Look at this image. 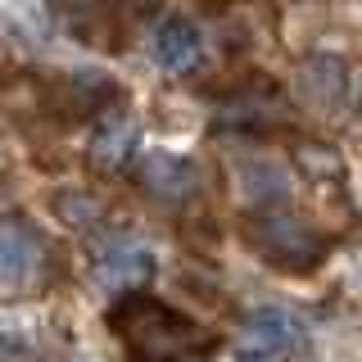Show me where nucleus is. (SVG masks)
<instances>
[{
	"instance_id": "obj_2",
	"label": "nucleus",
	"mask_w": 362,
	"mask_h": 362,
	"mask_svg": "<svg viewBox=\"0 0 362 362\" xmlns=\"http://www.w3.org/2000/svg\"><path fill=\"white\" fill-rule=\"evenodd\" d=\"M294 90H299V100L317 113H335L349 105V90H354V73H349V64L339 59L331 50H317L308 59L299 64V73H294Z\"/></svg>"
},
{
	"instance_id": "obj_7",
	"label": "nucleus",
	"mask_w": 362,
	"mask_h": 362,
	"mask_svg": "<svg viewBox=\"0 0 362 362\" xmlns=\"http://www.w3.org/2000/svg\"><path fill=\"white\" fill-rule=\"evenodd\" d=\"M235 181H240V195L249 204H272L281 195H290V168L272 154H245L235 158Z\"/></svg>"
},
{
	"instance_id": "obj_12",
	"label": "nucleus",
	"mask_w": 362,
	"mask_h": 362,
	"mask_svg": "<svg viewBox=\"0 0 362 362\" xmlns=\"http://www.w3.org/2000/svg\"><path fill=\"white\" fill-rule=\"evenodd\" d=\"M18 344H23V339H18V331H9V326H0V358H5V354H14Z\"/></svg>"
},
{
	"instance_id": "obj_4",
	"label": "nucleus",
	"mask_w": 362,
	"mask_h": 362,
	"mask_svg": "<svg viewBox=\"0 0 362 362\" xmlns=\"http://www.w3.org/2000/svg\"><path fill=\"white\" fill-rule=\"evenodd\" d=\"M41 267V240L28 222L18 218H0V290H23L32 286Z\"/></svg>"
},
{
	"instance_id": "obj_8",
	"label": "nucleus",
	"mask_w": 362,
	"mask_h": 362,
	"mask_svg": "<svg viewBox=\"0 0 362 362\" xmlns=\"http://www.w3.org/2000/svg\"><path fill=\"white\" fill-rule=\"evenodd\" d=\"M141 177L150 186V195H158V199H186L195 190V163L181 154H163V150L150 154L141 163Z\"/></svg>"
},
{
	"instance_id": "obj_3",
	"label": "nucleus",
	"mask_w": 362,
	"mask_h": 362,
	"mask_svg": "<svg viewBox=\"0 0 362 362\" xmlns=\"http://www.w3.org/2000/svg\"><path fill=\"white\" fill-rule=\"evenodd\" d=\"M95 276L105 290H127L154 276V249L141 235H113L95 254Z\"/></svg>"
},
{
	"instance_id": "obj_6",
	"label": "nucleus",
	"mask_w": 362,
	"mask_h": 362,
	"mask_svg": "<svg viewBox=\"0 0 362 362\" xmlns=\"http://www.w3.org/2000/svg\"><path fill=\"white\" fill-rule=\"evenodd\" d=\"M150 54L168 73H186V68H195L204 59V37L190 18H163L150 37Z\"/></svg>"
},
{
	"instance_id": "obj_5",
	"label": "nucleus",
	"mask_w": 362,
	"mask_h": 362,
	"mask_svg": "<svg viewBox=\"0 0 362 362\" xmlns=\"http://www.w3.org/2000/svg\"><path fill=\"white\" fill-rule=\"evenodd\" d=\"M294 339H299V317L286 308H258L240 331V354L249 362H267L294 349Z\"/></svg>"
},
{
	"instance_id": "obj_11",
	"label": "nucleus",
	"mask_w": 362,
	"mask_h": 362,
	"mask_svg": "<svg viewBox=\"0 0 362 362\" xmlns=\"http://www.w3.org/2000/svg\"><path fill=\"white\" fill-rule=\"evenodd\" d=\"M54 209H59L64 222H73V226H90V222H95V199H90V195H59Z\"/></svg>"
},
{
	"instance_id": "obj_13",
	"label": "nucleus",
	"mask_w": 362,
	"mask_h": 362,
	"mask_svg": "<svg viewBox=\"0 0 362 362\" xmlns=\"http://www.w3.org/2000/svg\"><path fill=\"white\" fill-rule=\"evenodd\" d=\"M77 362H90V358H77Z\"/></svg>"
},
{
	"instance_id": "obj_10",
	"label": "nucleus",
	"mask_w": 362,
	"mask_h": 362,
	"mask_svg": "<svg viewBox=\"0 0 362 362\" xmlns=\"http://www.w3.org/2000/svg\"><path fill=\"white\" fill-rule=\"evenodd\" d=\"M263 245L272 249V254H281V258H299V254H313L317 249L313 231L299 218H290V213H272V218H263Z\"/></svg>"
},
{
	"instance_id": "obj_9",
	"label": "nucleus",
	"mask_w": 362,
	"mask_h": 362,
	"mask_svg": "<svg viewBox=\"0 0 362 362\" xmlns=\"http://www.w3.org/2000/svg\"><path fill=\"white\" fill-rule=\"evenodd\" d=\"M132 145H136V118L132 113H105L100 127L90 132V150H95V158H105V163H122L132 154Z\"/></svg>"
},
{
	"instance_id": "obj_1",
	"label": "nucleus",
	"mask_w": 362,
	"mask_h": 362,
	"mask_svg": "<svg viewBox=\"0 0 362 362\" xmlns=\"http://www.w3.org/2000/svg\"><path fill=\"white\" fill-rule=\"evenodd\" d=\"M195 322H186V317H177V313H168L163 303H132V313H127V339H132V349L141 358H150V362H163V358H177L181 349L195 339V331H190Z\"/></svg>"
}]
</instances>
